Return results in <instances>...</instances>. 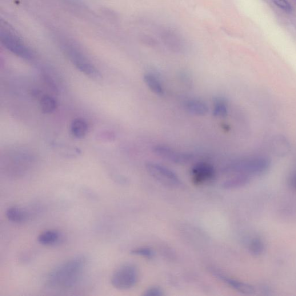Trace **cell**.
<instances>
[{"instance_id": "cell-21", "label": "cell", "mask_w": 296, "mask_h": 296, "mask_svg": "<svg viewBox=\"0 0 296 296\" xmlns=\"http://www.w3.org/2000/svg\"><path fill=\"white\" fill-rule=\"evenodd\" d=\"M131 254L148 259H153L155 256L154 251L150 249V248L146 247L137 248V249L132 250Z\"/></svg>"}, {"instance_id": "cell-23", "label": "cell", "mask_w": 296, "mask_h": 296, "mask_svg": "<svg viewBox=\"0 0 296 296\" xmlns=\"http://www.w3.org/2000/svg\"><path fill=\"white\" fill-rule=\"evenodd\" d=\"M163 294V291L161 288L156 286L149 288L144 293V295L146 296H162Z\"/></svg>"}, {"instance_id": "cell-8", "label": "cell", "mask_w": 296, "mask_h": 296, "mask_svg": "<svg viewBox=\"0 0 296 296\" xmlns=\"http://www.w3.org/2000/svg\"><path fill=\"white\" fill-rule=\"evenodd\" d=\"M215 170L213 166L206 162L196 163L191 170L192 182L195 185H202L215 178Z\"/></svg>"}, {"instance_id": "cell-20", "label": "cell", "mask_w": 296, "mask_h": 296, "mask_svg": "<svg viewBox=\"0 0 296 296\" xmlns=\"http://www.w3.org/2000/svg\"><path fill=\"white\" fill-rule=\"evenodd\" d=\"M274 151L277 154L285 155L289 151V143L285 138L278 137L273 142Z\"/></svg>"}, {"instance_id": "cell-1", "label": "cell", "mask_w": 296, "mask_h": 296, "mask_svg": "<svg viewBox=\"0 0 296 296\" xmlns=\"http://www.w3.org/2000/svg\"><path fill=\"white\" fill-rule=\"evenodd\" d=\"M85 265L86 259L81 256L64 262L48 275V285L61 289H69L74 286L81 278Z\"/></svg>"}, {"instance_id": "cell-2", "label": "cell", "mask_w": 296, "mask_h": 296, "mask_svg": "<svg viewBox=\"0 0 296 296\" xmlns=\"http://www.w3.org/2000/svg\"><path fill=\"white\" fill-rule=\"evenodd\" d=\"M270 162L263 157H255L238 160L225 167V173L253 176L263 174L269 169Z\"/></svg>"}, {"instance_id": "cell-10", "label": "cell", "mask_w": 296, "mask_h": 296, "mask_svg": "<svg viewBox=\"0 0 296 296\" xmlns=\"http://www.w3.org/2000/svg\"><path fill=\"white\" fill-rule=\"evenodd\" d=\"M212 273H213V274H214V275L218 278L221 279V281L226 283L227 285L233 288L234 289L240 292V293L245 294H253L255 293V288L253 286L250 285V284L227 277L226 276L220 273V272L215 270H212Z\"/></svg>"}, {"instance_id": "cell-5", "label": "cell", "mask_w": 296, "mask_h": 296, "mask_svg": "<svg viewBox=\"0 0 296 296\" xmlns=\"http://www.w3.org/2000/svg\"><path fill=\"white\" fill-rule=\"evenodd\" d=\"M138 272L134 265L126 264L114 272L111 277V284L120 290H127L133 287L137 283Z\"/></svg>"}, {"instance_id": "cell-15", "label": "cell", "mask_w": 296, "mask_h": 296, "mask_svg": "<svg viewBox=\"0 0 296 296\" xmlns=\"http://www.w3.org/2000/svg\"><path fill=\"white\" fill-rule=\"evenodd\" d=\"M234 177L223 183V187L227 189H236L247 185L250 182V177L245 174H234Z\"/></svg>"}, {"instance_id": "cell-9", "label": "cell", "mask_w": 296, "mask_h": 296, "mask_svg": "<svg viewBox=\"0 0 296 296\" xmlns=\"http://www.w3.org/2000/svg\"><path fill=\"white\" fill-rule=\"evenodd\" d=\"M162 41L170 50L181 52L185 47L183 40L177 32L170 29H164L161 32Z\"/></svg>"}, {"instance_id": "cell-3", "label": "cell", "mask_w": 296, "mask_h": 296, "mask_svg": "<svg viewBox=\"0 0 296 296\" xmlns=\"http://www.w3.org/2000/svg\"><path fill=\"white\" fill-rule=\"evenodd\" d=\"M0 40L2 45L8 51L18 57L27 61H31L34 58V54L29 47L25 45L21 38L9 30L1 29Z\"/></svg>"}, {"instance_id": "cell-12", "label": "cell", "mask_w": 296, "mask_h": 296, "mask_svg": "<svg viewBox=\"0 0 296 296\" xmlns=\"http://www.w3.org/2000/svg\"><path fill=\"white\" fill-rule=\"evenodd\" d=\"M6 216L10 221L15 223L25 222L29 218V214L27 211L15 206L8 209Z\"/></svg>"}, {"instance_id": "cell-24", "label": "cell", "mask_w": 296, "mask_h": 296, "mask_svg": "<svg viewBox=\"0 0 296 296\" xmlns=\"http://www.w3.org/2000/svg\"><path fill=\"white\" fill-rule=\"evenodd\" d=\"M289 185L292 189L296 191V174L291 176L289 180Z\"/></svg>"}, {"instance_id": "cell-7", "label": "cell", "mask_w": 296, "mask_h": 296, "mask_svg": "<svg viewBox=\"0 0 296 296\" xmlns=\"http://www.w3.org/2000/svg\"><path fill=\"white\" fill-rule=\"evenodd\" d=\"M153 152L158 157L178 165H185L193 161L194 158V156L191 154L175 150L173 148L164 145L155 146Z\"/></svg>"}, {"instance_id": "cell-13", "label": "cell", "mask_w": 296, "mask_h": 296, "mask_svg": "<svg viewBox=\"0 0 296 296\" xmlns=\"http://www.w3.org/2000/svg\"><path fill=\"white\" fill-rule=\"evenodd\" d=\"M62 238L61 233L58 230H50L43 231L38 237V241L43 245H54Z\"/></svg>"}, {"instance_id": "cell-22", "label": "cell", "mask_w": 296, "mask_h": 296, "mask_svg": "<svg viewBox=\"0 0 296 296\" xmlns=\"http://www.w3.org/2000/svg\"><path fill=\"white\" fill-rule=\"evenodd\" d=\"M271 1L286 13H290L292 11V7L287 0H271Z\"/></svg>"}, {"instance_id": "cell-16", "label": "cell", "mask_w": 296, "mask_h": 296, "mask_svg": "<svg viewBox=\"0 0 296 296\" xmlns=\"http://www.w3.org/2000/svg\"><path fill=\"white\" fill-rule=\"evenodd\" d=\"M88 130L87 123L85 119H75L71 123V132L74 137L82 138L86 135Z\"/></svg>"}, {"instance_id": "cell-14", "label": "cell", "mask_w": 296, "mask_h": 296, "mask_svg": "<svg viewBox=\"0 0 296 296\" xmlns=\"http://www.w3.org/2000/svg\"><path fill=\"white\" fill-rule=\"evenodd\" d=\"M143 81L149 89L156 94L163 95L165 91L161 81L152 73H146L143 75Z\"/></svg>"}, {"instance_id": "cell-11", "label": "cell", "mask_w": 296, "mask_h": 296, "mask_svg": "<svg viewBox=\"0 0 296 296\" xmlns=\"http://www.w3.org/2000/svg\"><path fill=\"white\" fill-rule=\"evenodd\" d=\"M184 107L188 113L200 117L206 115L209 111V108L205 102L196 98L187 100L184 103Z\"/></svg>"}, {"instance_id": "cell-18", "label": "cell", "mask_w": 296, "mask_h": 296, "mask_svg": "<svg viewBox=\"0 0 296 296\" xmlns=\"http://www.w3.org/2000/svg\"><path fill=\"white\" fill-rule=\"evenodd\" d=\"M58 106L56 100L50 95H44L40 101V107L43 114L53 113Z\"/></svg>"}, {"instance_id": "cell-19", "label": "cell", "mask_w": 296, "mask_h": 296, "mask_svg": "<svg viewBox=\"0 0 296 296\" xmlns=\"http://www.w3.org/2000/svg\"><path fill=\"white\" fill-rule=\"evenodd\" d=\"M265 250V243L260 238H254L251 240L249 245L251 254L255 257L262 255Z\"/></svg>"}, {"instance_id": "cell-17", "label": "cell", "mask_w": 296, "mask_h": 296, "mask_svg": "<svg viewBox=\"0 0 296 296\" xmlns=\"http://www.w3.org/2000/svg\"><path fill=\"white\" fill-rule=\"evenodd\" d=\"M228 114L227 103L222 97H216L214 100L213 115L217 118H226Z\"/></svg>"}, {"instance_id": "cell-4", "label": "cell", "mask_w": 296, "mask_h": 296, "mask_svg": "<svg viewBox=\"0 0 296 296\" xmlns=\"http://www.w3.org/2000/svg\"><path fill=\"white\" fill-rule=\"evenodd\" d=\"M65 51L70 61L81 73L92 79H98L102 77V75L97 68L77 48L66 46Z\"/></svg>"}, {"instance_id": "cell-6", "label": "cell", "mask_w": 296, "mask_h": 296, "mask_svg": "<svg viewBox=\"0 0 296 296\" xmlns=\"http://www.w3.org/2000/svg\"><path fill=\"white\" fill-rule=\"evenodd\" d=\"M145 167L148 174L164 185L175 187L182 185L178 176L165 166L154 162H147Z\"/></svg>"}]
</instances>
